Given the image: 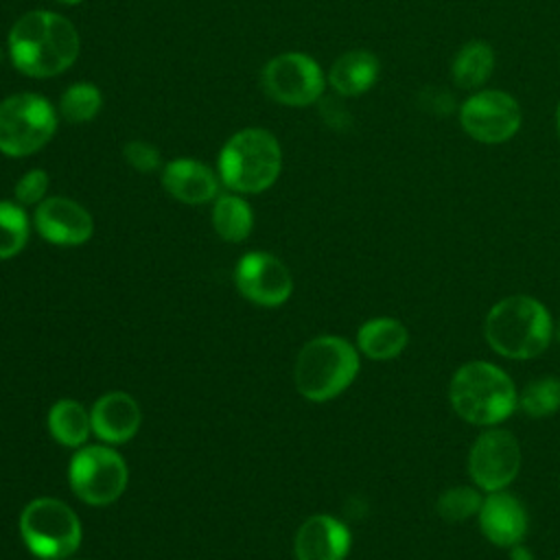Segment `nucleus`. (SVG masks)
Returning <instances> with one entry per match:
<instances>
[{"label": "nucleus", "instance_id": "20", "mask_svg": "<svg viewBox=\"0 0 560 560\" xmlns=\"http://www.w3.org/2000/svg\"><path fill=\"white\" fill-rule=\"evenodd\" d=\"M494 70V50L483 39L466 42L451 61V81L459 90H479Z\"/></svg>", "mask_w": 560, "mask_h": 560}, {"label": "nucleus", "instance_id": "4", "mask_svg": "<svg viewBox=\"0 0 560 560\" xmlns=\"http://www.w3.org/2000/svg\"><path fill=\"white\" fill-rule=\"evenodd\" d=\"M359 374L357 348L335 335H322L311 339L295 359V387L313 400L326 402L337 398Z\"/></svg>", "mask_w": 560, "mask_h": 560}, {"label": "nucleus", "instance_id": "13", "mask_svg": "<svg viewBox=\"0 0 560 560\" xmlns=\"http://www.w3.org/2000/svg\"><path fill=\"white\" fill-rule=\"evenodd\" d=\"M33 221L37 232L52 245H81L94 232L90 212L68 197H46L39 201Z\"/></svg>", "mask_w": 560, "mask_h": 560}, {"label": "nucleus", "instance_id": "18", "mask_svg": "<svg viewBox=\"0 0 560 560\" xmlns=\"http://www.w3.org/2000/svg\"><path fill=\"white\" fill-rule=\"evenodd\" d=\"M381 74V61L372 50L354 48L339 55L330 70L328 83L341 96H361L374 88Z\"/></svg>", "mask_w": 560, "mask_h": 560}, {"label": "nucleus", "instance_id": "27", "mask_svg": "<svg viewBox=\"0 0 560 560\" xmlns=\"http://www.w3.org/2000/svg\"><path fill=\"white\" fill-rule=\"evenodd\" d=\"M46 190H48V175H46V171H42V168H31V171H26V173L18 179V184H15V188H13L15 199H18L20 206H31V203L44 201Z\"/></svg>", "mask_w": 560, "mask_h": 560}, {"label": "nucleus", "instance_id": "30", "mask_svg": "<svg viewBox=\"0 0 560 560\" xmlns=\"http://www.w3.org/2000/svg\"><path fill=\"white\" fill-rule=\"evenodd\" d=\"M442 103L448 105V107H453V98H451V94H448L446 90L427 88V90L420 94V105H422L424 109H429V105H435V107H433V114H440V116L448 114V109L442 107Z\"/></svg>", "mask_w": 560, "mask_h": 560}, {"label": "nucleus", "instance_id": "7", "mask_svg": "<svg viewBox=\"0 0 560 560\" xmlns=\"http://www.w3.org/2000/svg\"><path fill=\"white\" fill-rule=\"evenodd\" d=\"M57 129V112L48 98L20 92L0 101V153L24 158L48 144Z\"/></svg>", "mask_w": 560, "mask_h": 560}, {"label": "nucleus", "instance_id": "1", "mask_svg": "<svg viewBox=\"0 0 560 560\" xmlns=\"http://www.w3.org/2000/svg\"><path fill=\"white\" fill-rule=\"evenodd\" d=\"M81 39L70 20L35 9L20 15L9 31V55L18 72L48 79L66 72L79 57Z\"/></svg>", "mask_w": 560, "mask_h": 560}, {"label": "nucleus", "instance_id": "11", "mask_svg": "<svg viewBox=\"0 0 560 560\" xmlns=\"http://www.w3.org/2000/svg\"><path fill=\"white\" fill-rule=\"evenodd\" d=\"M521 444L505 429H486L468 451V475L486 492L505 490L521 470Z\"/></svg>", "mask_w": 560, "mask_h": 560}, {"label": "nucleus", "instance_id": "12", "mask_svg": "<svg viewBox=\"0 0 560 560\" xmlns=\"http://www.w3.org/2000/svg\"><path fill=\"white\" fill-rule=\"evenodd\" d=\"M234 280L238 291L260 306H280L293 291L287 265L267 252L245 254L236 265Z\"/></svg>", "mask_w": 560, "mask_h": 560}, {"label": "nucleus", "instance_id": "25", "mask_svg": "<svg viewBox=\"0 0 560 560\" xmlns=\"http://www.w3.org/2000/svg\"><path fill=\"white\" fill-rule=\"evenodd\" d=\"M28 241V219L20 203L0 201V260L24 249Z\"/></svg>", "mask_w": 560, "mask_h": 560}, {"label": "nucleus", "instance_id": "34", "mask_svg": "<svg viewBox=\"0 0 560 560\" xmlns=\"http://www.w3.org/2000/svg\"><path fill=\"white\" fill-rule=\"evenodd\" d=\"M553 335H556V339L560 341V319H558V324L553 326Z\"/></svg>", "mask_w": 560, "mask_h": 560}, {"label": "nucleus", "instance_id": "29", "mask_svg": "<svg viewBox=\"0 0 560 560\" xmlns=\"http://www.w3.org/2000/svg\"><path fill=\"white\" fill-rule=\"evenodd\" d=\"M317 103H319V114H322V118L326 120V125H330V127H335V129H341V127H348V125H350V114L341 107L339 101H335V98H324V96H322Z\"/></svg>", "mask_w": 560, "mask_h": 560}, {"label": "nucleus", "instance_id": "21", "mask_svg": "<svg viewBox=\"0 0 560 560\" xmlns=\"http://www.w3.org/2000/svg\"><path fill=\"white\" fill-rule=\"evenodd\" d=\"M48 429L59 444L81 446L92 431V420L81 402L66 398L50 407Z\"/></svg>", "mask_w": 560, "mask_h": 560}, {"label": "nucleus", "instance_id": "22", "mask_svg": "<svg viewBox=\"0 0 560 560\" xmlns=\"http://www.w3.org/2000/svg\"><path fill=\"white\" fill-rule=\"evenodd\" d=\"M212 225L217 234L230 243H241L254 225L252 208L238 195H219L212 206Z\"/></svg>", "mask_w": 560, "mask_h": 560}, {"label": "nucleus", "instance_id": "26", "mask_svg": "<svg viewBox=\"0 0 560 560\" xmlns=\"http://www.w3.org/2000/svg\"><path fill=\"white\" fill-rule=\"evenodd\" d=\"M481 503H483V497L475 488L453 486L438 497L435 510L442 521L462 523V521H468L472 514H479Z\"/></svg>", "mask_w": 560, "mask_h": 560}, {"label": "nucleus", "instance_id": "19", "mask_svg": "<svg viewBox=\"0 0 560 560\" xmlns=\"http://www.w3.org/2000/svg\"><path fill=\"white\" fill-rule=\"evenodd\" d=\"M409 341V332L400 319L374 317L361 324L357 332L359 350L372 361L396 359Z\"/></svg>", "mask_w": 560, "mask_h": 560}, {"label": "nucleus", "instance_id": "5", "mask_svg": "<svg viewBox=\"0 0 560 560\" xmlns=\"http://www.w3.org/2000/svg\"><path fill=\"white\" fill-rule=\"evenodd\" d=\"M282 151L267 129H241L219 153V177L234 192H262L280 175Z\"/></svg>", "mask_w": 560, "mask_h": 560}, {"label": "nucleus", "instance_id": "6", "mask_svg": "<svg viewBox=\"0 0 560 560\" xmlns=\"http://www.w3.org/2000/svg\"><path fill=\"white\" fill-rule=\"evenodd\" d=\"M24 545L42 560H66L81 545V523L72 508L52 497L33 499L20 516Z\"/></svg>", "mask_w": 560, "mask_h": 560}, {"label": "nucleus", "instance_id": "14", "mask_svg": "<svg viewBox=\"0 0 560 560\" xmlns=\"http://www.w3.org/2000/svg\"><path fill=\"white\" fill-rule=\"evenodd\" d=\"M350 529L330 514H313L295 534L298 560H346L350 551Z\"/></svg>", "mask_w": 560, "mask_h": 560}, {"label": "nucleus", "instance_id": "2", "mask_svg": "<svg viewBox=\"0 0 560 560\" xmlns=\"http://www.w3.org/2000/svg\"><path fill=\"white\" fill-rule=\"evenodd\" d=\"M486 343L505 359H534L547 350L553 322L542 302L532 295H508L499 300L483 322Z\"/></svg>", "mask_w": 560, "mask_h": 560}, {"label": "nucleus", "instance_id": "10", "mask_svg": "<svg viewBox=\"0 0 560 560\" xmlns=\"http://www.w3.org/2000/svg\"><path fill=\"white\" fill-rule=\"evenodd\" d=\"M260 83L271 101L289 107H306L324 96V72L304 52H282L269 59Z\"/></svg>", "mask_w": 560, "mask_h": 560}, {"label": "nucleus", "instance_id": "16", "mask_svg": "<svg viewBox=\"0 0 560 560\" xmlns=\"http://www.w3.org/2000/svg\"><path fill=\"white\" fill-rule=\"evenodd\" d=\"M92 431L109 444H122L136 435L140 429V407L138 402L125 392H107L103 394L92 411Z\"/></svg>", "mask_w": 560, "mask_h": 560}, {"label": "nucleus", "instance_id": "9", "mask_svg": "<svg viewBox=\"0 0 560 560\" xmlns=\"http://www.w3.org/2000/svg\"><path fill=\"white\" fill-rule=\"evenodd\" d=\"M462 129L481 144L512 140L523 122L518 101L503 90H477L459 105Z\"/></svg>", "mask_w": 560, "mask_h": 560}, {"label": "nucleus", "instance_id": "24", "mask_svg": "<svg viewBox=\"0 0 560 560\" xmlns=\"http://www.w3.org/2000/svg\"><path fill=\"white\" fill-rule=\"evenodd\" d=\"M103 105V96L101 90L94 83L88 81H79L66 88V92L59 98V112L61 118L66 122L72 125H81V122H90Z\"/></svg>", "mask_w": 560, "mask_h": 560}, {"label": "nucleus", "instance_id": "8", "mask_svg": "<svg viewBox=\"0 0 560 560\" xmlns=\"http://www.w3.org/2000/svg\"><path fill=\"white\" fill-rule=\"evenodd\" d=\"M72 492L90 505H109L127 488L125 459L109 446H83L74 453L68 470Z\"/></svg>", "mask_w": 560, "mask_h": 560}, {"label": "nucleus", "instance_id": "31", "mask_svg": "<svg viewBox=\"0 0 560 560\" xmlns=\"http://www.w3.org/2000/svg\"><path fill=\"white\" fill-rule=\"evenodd\" d=\"M510 560H534L532 551L527 547H521V545H512V551H510Z\"/></svg>", "mask_w": 560, "mask_h": 560}, {"label": "nucleus", "instance_id": "28", "mask_svg": "<svg viewBox=\"0 0 560 560\" xmlns=\"http://www.w3.org/2000/svg\"><path fill=\"white\" fill-rule=\"evenodd\" d=\"M122 158L138 173H151L160 166V151L144 140H129L122 147Z\"/></svg>", "mask_w": 560, "mask_h": 560}, {"label": "nucleus", "instance_id": "23", "mask_svg": "<svg viewBox=\"0 0 560 560\" xmlns=\"http://www.w3.org/2000/svg\"><path fill=\"white\" fill-rule=\"evenodd\" d=\"M516 407L529 418H547L560 409V378L538 376L521 392Z\"/></svg>", "mask_w": 560, "mask_h": 560}, {"label": "nucleus", "instance_id": "33", "mask_svg": "<svg viewBox=\"0 0 560 560\" xmlns=\"http://www.w3.org/2000/svg\"><path fill=\"white\" fill-rule=\"evenodd\" d=\"M57 2H61V4H68V7H72V4H79V2H83V0H57Z\"/></svg>", "mask_w": 560, "mask_h": 560}, {"label": "nucleus", "instance_id": "32", "mask_svg": "<svg viewBox=\"0 0 560 560\" xmlns=\"http://www.w3.org/2000/svg\"><path fill=\"white\" fill-rule=\"evenodd\" d=\"M553 122H556V133H558V138H560V101H558V105H556V116H553Z\"/></svg>", "mask_w": 560, "mask_h": 560}, {"label": "nucleus", "instance_id": "35", "mask_svg": "<svg viewBox=\"0 0 560 560\" xmlns=\"http://www.w3.org/2000/svg\"><path fill=\"white\" fill-rule=\"evenodd\" d=\"M0 57H2V52H0Z\"/></svg>", "mask_w": 560, "mask_h": 560}, {"label": "nucleus", "instance_id": "15", "mask_svg": "<svg viewBox=\"0 0 560 560\" xmlns=\"http://www.w3.org/2000/svg\"><path fill=\"white\" fill-rule=\"evenodd\" d=\"M479 529L497 547L518 545L527 532L525 508L505 490L488 492L479 510Z\"/></svg>", "mask_w": 560, "mask_h": 560}, {"label": "nucleus", "instance_id": "17", "mask_svg": "<svg viewBox=\"0 0 560 560\" xmlns=\"http://www.w3.org/2000/svg\"><path fill=\"white\" fill-rule=\"evenodd\" d=\"M162 186L177 201L192 206L217 199L219 192L217 175L206 164L190 158L171 160L162 168Z\"/></svg>", "mask_w": 560, "mask_h": 560}, {"label": "nucleus", "instance_id": "3", "mask_svg": "<svg viewBox=\"0 0 560 560\" xmlns=\"http://www.w3.org/2000/svg\"><path fill=\"white\" fill-rule=\"evenodd\" d=\"M448 400L462 420L477 427H494L514 413L518 392L499 365L468 361L451 376Z\"/></svg>", "mask_w": 560, "mask_h": 560}]
</instances>
